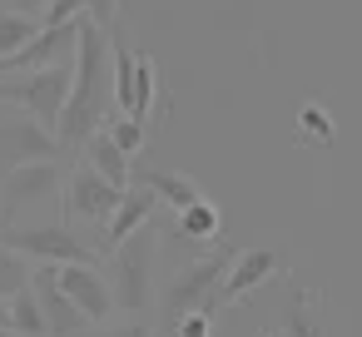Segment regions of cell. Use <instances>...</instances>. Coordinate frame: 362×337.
<instances>
[{
    "label": "cell",
    "instance_id": "6da1fadb",
    "mask_svg": "<svg viewBox=\"0 0 362 337\" xmlns=\"http://www.w3.org/2000/svg\"><path fill=\"white\" fill-rule=\"evenodd\" d=\"M70 100H65V114L55 124V144L65 149H80L90 134H100L105 114L115 110V50H110V30L100 25H80V45H75V60H70Z\"/></svg>",
    "mask_w": 362,
    "mask_h": 337
},
{
    "label": "cell",
    "instance_id": "7a4b0ae2",
    "mask_svg": "<svg viewBox=\"0 0 362 337\" xmlns=\"http://www.w3.org/2000/svg\"><path fill=\"white\" fill-rule=\"evenodd\" d=\"M154 273H159V238L154 233H134L110 253V292L124 312H144L154 302Z\"/></svg>",
    "mask_w": 362,
    "mask_h": 337
},
{
    "label": "cell",
    "instance_id": "3957f363",
    "mask_svg": "<svg viewBox=\"0 0 362 337\" xmlns=\"http://www.w3.org/2000/svg\"><path fill=\"white\" fill-rule=\"evenodd\" d=\"M70 65H45V70H25V75H6L0 80V105H16L25 114H35L45 129L60 124L65 100H70Z\"/></svg>",
    "mask_w": 362,
    "mask_h": 337
},
{
    "label": "cell",
    "instance_id": "277c9868",
    "mask_svg": "<svg viewBox=\"0 0 362 337\" xmlns=\"http://www.w3.org/2000/svg\"><path fill=\"white\" fill-rule=\"evenodd\" d=\"M11 253H21L25 263H40V268H70V263H85L95 268V253L80 243V233H70L65 223H40V228H6L0 233Z\"/></svg>",
    "mask_w": 362,
    "mask_h": 337
},
{
    "label": "cell",
    "instance_id": "5b68a950",
    "mask_svg": "<svg viewBox=\"0 0 362 337\" xmlns=\"http://www.w3.org/2000/svg\"><path fill=\"white\" fill-rule=\"evenodd\" d=\"M60 154L55 129H45L35 114L16 110V105H0V169H21V164H50Z\"/></svg>",
    "mask_w": 362,
    "mask_h": 337
},
{
    "label": "cell",
    "instance_id": "8992f818",
    "mask_svg": "<svg viewBox=\"0 0 362 337\" xmlns=\"http://www.w3.org/2000/svg\"><path fill=\"white\" fill-rule=\"evenodd\" d=\"M223 273H228V253H204L199 263L179 268L174 283L164 288V312H174V317H184V312H209V302H214Z\"/></svg>",
    "mask_w": 362,
    "mask_h": 337
},
{
    "label": "cell",
    "instance_id": "52a82bcc",
    "mask_svg": "<svg viewBox=\"0 0 362 337\" xmlns=\"http://www.w3.org/2000/svg\"><path fill=\"white\" fill-rule=\"evenodd\" d=\"M80 25H85V20L40 25L35 40H25L16 55L0 60V80H6V75H25V70H45V65H65V55H75V45H80Z\"/></svg>",
    "mask_w": 362,
    "mask_h": 337
},
{
    "label": "cell",
    "instance_id": "ba28073f",
    "mask_svg": "<svg viewBox=\"0 0 362 337\" xmlns=\"http://www.w3.org/2000/svg\"><path fill=\"white\" fill-rule=\"evenodd\" d=\"M55 283L60 292L85 312V322H105L115 312V292H110V278L85 268V263H70V268H55Z\"/></svg>",
    "mask_w": 362,
    "mask_h": 337
},
{
    "label": "cell",
    "instance_id": "9c48e42d",
    "mask_svg": "<svg viewBox=\"0 0 362 337\" xmlns=\"http://www.w3.org/2000/svg\"><path fill=\"white\" fill-rule=\"evenodd\" d=\"M119 194H124V189H115L110 179H100L90 164H75V169H70V184H65L70 213H80V218H90V223H110Z\"/></svg>",
    "mask_w": 362,
    "mask_h": 337
},
{
    "label": "cell",
    "instance_id": "30bf717a",
    "mask_svg": "<svg viewBox=\"0 0 362 337\" xmlns=\"http://www.w3.org/2000/svg\"><path fill=\"white\" fill-rule=\"evenodd\" d=\"M55 189H60V164L55 159L50 164H21V169H11L6 179H0V213H16L25 203H40Z\"/></svg>",
    "mask_w": 362,
    "mask_h": 337
},
{
    "label": "cell",
    "instance_id": "8fae6325",
    "mask_svg": "<svg viewBox=\"0 0 362 337\" xmlns=\"http://www.w3.org/2000/svg\"><path fill=\"white\" fill-rule=\"evenodd\" d=\"M30 292H35V302H40V312H45V332L50 337H80L90 322H85V312L60 292V283H55V268H40L35 278H30Z\"/></svg>",
    "mask_w": 362,
    "mask_h": 337
},
{
    "label": "cell",
    "instance_id": "7c38bea8",
    "mask_svg": "<svg viewBox=\"0 0 362 337\" xmlns=\"http://www.w3.org/2000/svg\"><path fill=\"white\" fill-rule=\"evenodd\" d=\"M273 273H278V253H273V248H248V253L228 258V273H223V283H218L214 302H233V297L253 292L258 283H268Z\"/></svg>",
    "mask_w": 362,
    "mask_h": 337
},
{
    "label": "cell",
    "instance_id": "4fadbf2b",
    "mask_svg": "<svg viewBox=\"0 0 362 337\" xmlns=\"http://www.w3.org/2000/svg\"><path fill=\"white\" fill-rule=\"evenodd\" d=\"M154 208H159V199L139 184V189H124L119 194V203H115V213H110V223H105V238H110V248H119L124 238H134L149 218H154Z\"/></svg>",
    "mask_w": 362,
    "mask_h": 337
},
{
    "label": "cell",
    "instance_id": "5bb4252c",
    "mask_svg": "<svg viewBox=\"0 0 362 337\" xmlns=\"http://www.w3.org/2000/svg\"><path fill=\"white\" fill-rule=\"evenodd\" d=\"M85 164L100 174V179H110L115 189H129V154L100 129V134H90L85 139Z\"/></svg>",
    "mask_w": 362,
    "mask_h": 337
},
{
    "label": "cell",
    "instance_id": "9a60e30c",
    "mask_svg": "<svg viewBox=\"0 0 362 337\" xmlns=\"http://www.w3.org/2000/svg\"><path fill=\"white\" fill-rule=\"evenodd\" d=\"M159 203H169L174 213H184V208H194L204 194H199V184L189 179V174H174V169H144V179H139Z\"/></svg>",
    "mask_w": 362,
    "mask_h": 337
},
{
    "label": "cell",
    "instance_id": "2e32d148",
    "mask_svg": "<svg viewBox=\"0 0 362 337\" xmlns=\"http://www.w3.org/2000/svg\"><path fill=\"white\" fill-rule=\"evenodd\" d=\"M154 85H159V70H154V60H149V55H134V85H129V110H124L134 124H144V119H149Z\"/></svg>",
    "mask_w": 362,
    "mask_h": 337
},
{
    "label": "cell",
    "instance_id": "e0dca14e",
    "mask_svg": "<svg viewBox=\"0 0 362 337\" xmlns=\"http://www.w3.org/2000/svg\"><path fill=\"white\" fill-rule=\"evenodd\" d=\"M11 332H16V337H50V332H45V312H40V302H35L30 288L11 297Z\"/></svg>",
    "mask_w": 362,
    "mask_h": 337
},
{
    "label": "cell",
    "instance_id": "ac0fdd59",
    "mask_svg": "<svg viewBox=\"0 0 362 337\" xmlns=\"http://www.w3.org/2000/svg\"><path fill=\"white\" fill-rule=\"evenodd\" d=\"M40 35V20L35 16H21V11H0V60L16 55L25 40Z\"/></svg>",
    "mask_w": 362,
    "mask_h": 337
},
{
    "label": "cell",
    "instance_id": "d6986e66",
    "mask_svg": "<svg viewBox=\"0 0 362 337\" xmlns=\"http://www.w3.org/2000/svg\"><path fill=\"white\" fill-rule=\"evenodd\" d=\"M30 278H35V273H30V263L0 243V302H11L16 292H25V288H30Z\"/></svg>",
    "mask_w": 362,
    "mask_h": 337
},
{
    "label": "cell",
    "instance_id": "ffe728a7",
    "mask_svg": "<svg viewBox=\"0 0 362 337\" xmlns=\"http://www.w3.org/2000/svg\"><path fill=\"white\" fill-rule=\"evenodd\" d=\"M179 233H184V238H199V243L218 238V208H214L209 199H199L194 208L179 213Z\"/></svg>",
    "mask_w": 362,
    "mask_h": 337
},
{
    "label": "cell",
    "instance_id": "44dd1931",
    "mask_svg": "<svg viewBox=\"0 0 362 337\" xmlns=\"http://www.w3.org/2000/svg\"><path fill=\"white\" fill-rule=\"evenodd\" d=\"M70 20H85V0H50L40 11V25H70Z\"/></svg>",
    "mask_w": 362,
    "mask_h": 337
},
{
    "label": "cell",
    "instance_id": "7402d4cb",
    "mask_svg": "<svg viewBox=\"0 0 362 337\" xmlns=\"http://www.w3.org/2000/svg\"><path fill=\"white\" fill-rule=\"evenodd\" d=\"M105 134H110V139H115V144H119L124 154H134V149L144 144V124H134L129 114H124V119H115V124H110Z\"/></svg>",
    "mask_w": 362,
    "mask_h": 337
},
{
    "label": "cell",
    "instance_id": "603a6c76",
    "mask_svg": "<svg viewBox=\"0 0 362 337\" xmlns=\"http://www.w3.org/2000/svg\"><path fill=\"white\" fill-rule=\"evenodd\" d=\"M115 6H119V0H85V20H90V25H100V30H110Z\"/></svg>",
    "mask_w": 362,
    "mask_h": 337
},
{
    "label": "cell",
    "instance_id": "cb8c5ba5",
    "mask_svg": "<svg viewBox=\"0 0 362 337\" xmlns=\"http://www.w3.org/2000/svg\"><path fill=\"white\" fill-rule=\"evenodd\" d=\"M179 337H209V312H184L179 317Z\"/></svg>",
    "mask_w": 362,
    "mask_h": 337
},
{
    "label": "cell",
    "instance_id": "d4e9b609",
    "mask_svg": "<svg viewBox=\"0 0 362 337\" xmlns=\"http://www.w3.org/2000/svg\"><path fill=\"white\" fill-rule=\"evenodd\" d=\"M303 129H308V134H317V139H327V134H332L322 110H303Z\"/></svg>",
    "mask_w": 362,
    "mask_h": 337
},
{
    "label": "cell",
    "instance_id": "484cf974",
    "mask_svg": "<svg viewBox=\"0 0 362 337\" xmlns=\"http://www.w3.org/2000/svg\"><path fill=\"white\" fill-rule=\"evenodd\" d=\"M105 337H154V332H149L144 322H115V327H110Z\"/></svg>",
    "mask_w": 362,
    "mask_h": 337
},
{
    "label": "cell",
    "instance_id": "4316f807",
    "mask_svg": "<svg viewBox=\"0 0 362 337\" xmlns=\"http://www.w3.org/2000/svg\"><path fill=\"white\" fill-rule=\"evenodd\" d=\"M40 6H50V0H11V11H21V16H35V20H40Z\"/></svg>",
    "mask_w": 362,
    "mask_h": 337
},
{
    "label": "cell",
    "instance_id": "83f0119b",
    "mask_svg": "<svg viewBox=\"0 0 362 337\" xmlns=\"http://www.w3.org/2000/svg\"><path fill=\"white\" fill-rule=\"evenodd\" d=\"M0 332H11V302H0Z\"/></svg>",
    "mask_w": 362,
    "mask_h": 337
},
{
    "label": "cell",
    "instance_id": "f1b7e54d",
    "mask_svg": "<svg viewBox=\"0 0 362 337\" xmlns=\"http://www.w3.org/2000/svg\"><path fill=\"white\" fill-rule=\"evenodd\" d=\"M0 337H16V332H0Z\"/></svg>",
    "mask_w": 362,
    "mask_h": 337
}]
</instances>
